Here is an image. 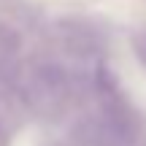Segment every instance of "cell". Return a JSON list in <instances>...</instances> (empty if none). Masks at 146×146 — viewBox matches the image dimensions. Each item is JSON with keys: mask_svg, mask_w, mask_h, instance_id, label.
<instances>
[{"mask_svg": "<svg viewBox=\"0 0 146 146\" xmlns=\"http://www.w3.org/2000/svg\"><path fill=\"white\" fill-rule=\"evenodd\" d=\"M70 89V78L62 65L57 62H43L33 70L30 84H27V98L38 108H54L65 100Z\"/></svg>", "mask_w": 146, "mask_h": 146, "instance_id": "cell-1", "label": "cell"}, {"mask_svg": "<svg viewBox=\"0 0 146 146\" xmlns=\"http://www.w3.org/2000/svg\"><path fill=\"white\" fill-rule=\"evenodd\" d=\"M135 52H138V57H141L143 65H146V33H141V35L135 38Z\"/></svg>", "mask_w": 146, "mask_h": 146, "instance_id": "cell-2", "label": "cell"}]
</instances>
